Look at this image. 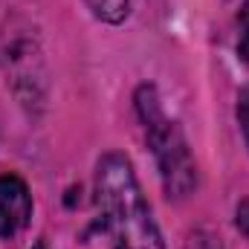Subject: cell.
Listing matches in <instances>:
<instances>
[{"instance_id": "3", "label": "cell", "mask_w": 249, "mask_h": 249, "mask_svg": "<svg viewBox=\"0 0 249 249\" xmlns=\"http://www.w3.org/2000/svg\"><path fill=\"white\" fill-rule=\"evenodd\" d=\"M32 214V197L18 174L0 177V238H15Z\"/></svg>"}, {"instance_id": "9", "label": "cell", "mask_w": 249, "mask_h": 249, "mask_svg": "<svg viewBox=\"0 0 249 249\" xmlns=\"http://www.w3.org/2000/svg\"><path fill=\"white\" fill-rule=\"evenodd\" d=\"M35 249H44V244H38V247H35Z\"/></svg>"}, {"instance_id": "7", "label": "cell", "mask_w": 249, "mask_h": 249, "mask_svg": "<svg viewBox=\"0 0 249 249\" xmlns=\"http://www.w3.org/2000/svg\"><path fill=\"white\" fill-rule=\"evenodd\" d=\"M186 249H217L214 244H212V238L206 235V232H194L191 238H188Z\"/></svg>"}, {"instance_id": "4", "label": "cell", "mask_w": 249, "mask_h": 249, "mask_svg": "<svg viewBox=\"0 0 249 249\" xmlns=\"http://www.w3.org/2000/svg\"><path fill=\"white\" fill-rule=\"evenodd\" d=\"M84 3L105 23H122L127 18V0H84Z\"/></svg>"}, {"instance_id": "6", "label": "cell", "mask_w": 249, "mask_h": 249, "mask_svg": "<svg viewBox=\"0 0 249 249\" xmlns=\"http://www.w3.org/2000/svg\"><path fill=\"white\" fill-rule=\"evenodd\" d=\"M235 223H238V229H241V235L249 241V200H244L241 206H238V214H235Z\"/></svg>"}, {"instance_id": "1", "label": "cell", "mask_w": 249, "mask_h": 249, "mask_svg": "<svg viewBox=\"0 0 249 249\" xmlns=\"http://www.w3.org/2000/svg\"><path fill=\"white\" fill-rule=\"evenodd\" d=\"M96 206L113 249H165L145 194L124 154H105L96 168Z\"/></svg>"}, {"instance_id": "2", "label": "cell", "mask_w": 249, "mask_h": 249, "mask_svg": "<svg viewBox=\"0 0 249 249\" xmlns=\"http://www.w3.org/2000/svg\"><path fill=\"white\" fill-rule=\"evenodd\" d=\"M136 113L145 124V136H148V145L157 157L162 186L168 191V197H186L197 183L194 160L188 154L183 130L177 127L174 119L165 116V110L160 105V96L151 84H142L136 90Z\"/></svg>"}, {"instance_id": "8", "label": "cell", "mask_w": 249, "mask_h": 249, "mask_svg": "<svg viewBox=\"0 0 249 249\" xmlns=\"http://www.w3.org/2000/svg\"><path fill=\"white\" fill-rule=\"evenodd\" d=\"M238 53H241L244 61H249V26H247V32H244V38H241V44H238Z\"/></svg>"}, {"instance_id": "5", "label": "cell", "mask_w": 249, "mask_h": 249, "mask_svg": "<svg viewBox=\"0 0 249 249\" xmlns=\"http://www.w3.org/2000/svg\"><path fill=\"white\" fill-rule=\"evenodd\" d=\"M238 122H241L244 139H247V145H249V84L241 90V96H238Z\"/></svg>"}]
</instances>
